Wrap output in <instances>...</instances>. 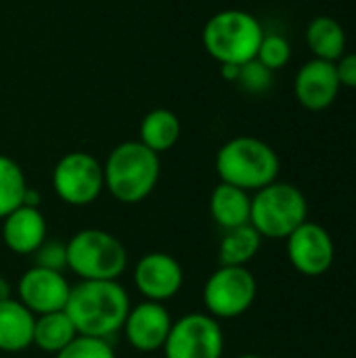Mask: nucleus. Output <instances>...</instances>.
Instances as JSON below:
<instances>
[{
	"mask_svg": "<svg viewBox=\"0 0 356 358\" xmlns=\"http://www.w3.org/2000/svg\"><path fill=\"white\" fill-rule=\"evenodd\" d=\"M185 283L180 262L166 252L145 254L134 266V285L138 294L149 302L164 304L172 300Z\"/></svg>",
	"mask_w": 356,
	"mask_h": 358,
	"instance_id": "11",
	"label": "nucleus"
},
{
	"mask_svg": "<svg viewBox=\"0 0 356 358\" xmlns=\"http://www.w3.org/2000/svg\"><path fill=\"white\" fill-rule=\"evenodd\" d=\"M130 306V296L120 281H80L71 285L65 313L78 336L107 340L122 331Z\"/></svg>",
	"mask_w": 356,
	"mask_h": 358,
	"instance_id": "1",
	"label": "nucleus"
},
{
	"mask_svg": "<svg viewBox=\"0 0 356 358\" xmlns=\"http://www.w3.org/2000/svg\"><path fill=\"white\" fill-rule=\"evenodd\" d=\"M287 258L300 275L321 277L336 260L334 237L323 224L306 220L287 237Z\"/></svg>",
	"mask_w": 356,
	"mask_h": 358,
	"instance_id": "10",
	"label": "nucleus"
},
{
	"mask_svg": "<svg viewBox=\"0 0 356 358\" xmlns=\"http://www.w3.org/2000/svg\"><path fill=\"white\" fill-rule=\"evenodd\" d=\"M19 302L34 315H48L65 310L71 285L59 271H48L40 266L27 268L19 279Z\"/></svg>",
	"mask_w": 356,
	"mask_h": 358,
	"instance_id": "12",
	"label": "nucleus"
},
{
	"mask_svg": "<svg viewBox=\"0 0 356 358\" xmlns=\"http://www.w3.org/2000/svg\"><path fill=\"white\" fill-rule=\"evenodd\" d=\"M180 138V120L174 111L157 107L151 109L141 122V143L153 153L170 151Z\"/></svg>",
	"mask_w": 356,
	"mask_h": 358,
	"instance_id": "19",
	"label": "nucleus"
},
{
	"mask_svg": "<svg viewBox=\"0 0 356 358\" xmlns=\"http://www.w3.org/2000/svg\"><path fill=\"white\" fill-rule=\"evenodd\" d=\"M264 29L260 21L241 8L214 13L201 31L204 48L220 65H243L256 59Z\"/></svg>",
	"mask_w": 356,
	"mask_h": 358,
	"instance_id": "4",
	"label": "nucleus"
},
{
	"mask_svg": "<svg viewBox=\"0 0 356 358\" xmlns=\"http://www.w3.org/2000/svg\"><path fill=\"white\" fill-rule=\"evenodd\" d=\"M250 212H252V197L248 191L227 182H218L214 187L210 195V214L220 229L229 231L250 224Z\"/></svg>",
	"mask_w": 356,
	"mask_h": 358,
	"instance_id": "17",
	"label": "nucleus"
},
{
	"mask_svg": "<svg viewBox=\"0 0 356 358\" xmlns=\"http://www.w3.org/2000/svg\"><path fill=\"white\" fill-rule=\"evenodd\" d=\"M10 294H13V289H10V283H8L4 277H0V302L8 300V298H10Z\"/></svg>",
	"mask_w": 356,
	"mask_h": 358,
	"instance_id": "29",
	"label": "nucleus"
},
{
	"mask_svg": "<svg viewBox=\"0 0 356 358\" xmlns=\"http://www.w3.org/2000/svg\"><path fill=\"white\" fill-rule=\"evenodd\" d=\"M34 323L36 317L19 302H0V352H23L34 344Z\"/></svg>",
	"mask_w": 356,
	"mask_h": 358,
	"instance_id": "16",
	"label": "nucleus"
},
{
	"mask_svg": "<svg viewBox=\"0 0 356 358\" xmlns=\"http://www.w3.org/2000/svg\"><path fill=\"white\" fill-rule=\"evenodd\" d=\"M78 336L73 323L69 321L65 310L59 313H48L36 317L34 323V344L42 352L48 355H59L73 338Z\"/></svg>",
	"mask_w": 356,
	"mask_h": 358,
	"instance_id": "21",
	"label": "nucleus"
},
{
	"mask_svg": "<svg viewBox=\"0 0 356 358\" xmlns=\"http://www.w3.org/2000/svg\"><path fill=\"white\" fill-rule=\"evenodd\" d=\"M292 59V44L287 42V38H283L281 34H264L262 42L258 46L256 52V61H260L266 69L277 71L283 69Z\"/></svg>",
	"mask_w": 356,
	"mask_h": 358,
	"instance_id": "23",
	"label": "nucleus"
},
{
	"mask_svg": "<svg viewBox=\"0 0 356 358\" xmlns=\"http://www.w3.org/2000/svg\"><path fill=\"white\" fill-rule=\"evenodd\" d=\"M55 358H115V350L103 338L76 336Z\"/></svg>",
	"mask_w": 356,
	"mask_h": 358,
	"instance_id": "24",
	"label": "nucleus"
},
{
	"mask_svg": "<svg viewBox=\"0 0 356 358\" xmlns=\"http://www.w3.org/2000/svg\"><path fill=\"white\" fill-rule=\"evenodd\" d=\"M277 151L256 136H235L227 141L216 153V172L220 182L239 187L243 191H260L279 176Z\"/></svg>",
	"mask_w": 356,
	"mask_h": 358,
	"instance_id": "3",
	"label": "nucleus"
},
{
	"mask_svg": "<svg viewBox=\"0 0 356 358\" xmlns=\"http://www.w3.org/2000/svg\"><path fill=\"white\" fill-rule=\"evenodd\" d=\"M336 71L342 88H353L356 90V52H344L336 61Z\"/></svg>",
	"mask_w": 356,
	"mask_h": 358,
	"instance_id": "27",
	"label": "nucleus"
},
{
	"mask_svg": "<svg viewBox=\"0 0 356 358\" xmlns=\"http://www.w3.org/2000/svg\"><path fill=\"white\" fill-rule=\"evenodd\" d=\"M159 174V155L141 141L120 143L111 149L103 166L105 189L120 203H141L147 199L155 191Z\"/></svg>",
	"mask_w": 356,
	"mask_h": 358,
	"instance_id": "2",
	"label": "nucleus"
},
{
	"mask_svg": "<svg viewBox=\"0 0 356 358\" xmlns=\"http://www.w3.org/2000/svg\"><path fill=\"white\" fill-rule=\"evenodd\" d=\"M166 358H222L225 334L218 319L208 313H191L172 323L164 344Z\"/></svg>",
	"mask_w": 356,
	"mask_h": 358,
	"instance_id": "9",
	"label": "nucleus"
},
{
	"mask_svg": "<svg viewBox=\"0 0 356 358\" xmlns=\"http://www.w3.org/2000/svg\"><path fill=\"white\" fill-rule=\"evenodd\" d=\"M271 82H273V71L266 69L260 61L252 59L248 63H243L239 67V78H237V84L252 92V94H260V92H266L271 88Z\"/></svg>",
	"mask_w": 356,
	"mask_h": 358,
	"instance_id": "25",
	"label": "nucleus"
},
{
	"mask_svg": "<svg viewBox=\"0 0 356 358\" xmlns=\"http://www.w3.org/2000/svg\"><path fill=\"white\" fill-rule=\"evenodd\" d=\"M346 29L329 15L315 17L306 27V44L313 52V59L336 63L346 52Z\"/></svg>",
	"mask_w": 356,
	"mask_h": 358,
	"instance_id": "18",
	"label": "nucleus"
},
{
	"mask_svg": "<svg viewBox=\"0 0 356 358\" xmlns=\"http://www.w3.org/2000/svg\"><path fill=\"white\" fill-rule=\"evenodd\" d=\"M340 80L336 63L311 59L306 61L294 80V92L298 103L308 111H323L332 107L340 94Z\"/></svg>",
	"mask_w": 356,
	"mask_h": 358,
	"instance_id": "14",
	"label": "nucleus"
},
{
	"mask_svg": "<svg viewBox=\"0 0 356 358\" xmlns=\"http://www.w3.org/2000/svg\"><path fill=\"white\" fill-rule=\"evenodd\" d=\"M237 358H264V357H258V355H243V357H237Z\"/></svg>",
	"mask_w": 356,
	"mask_h": 358,
	"instance_id": "30",
	"label": "nucleus"
},
{
	"mask_svg": "<svg viewBox=\"0 0 356 358\" xmlns=\"http://www.w3.org/2000/svg\"><path fill=\"white\" fill-rule=\"evenodd\" d=\"M172 323L174 319L164 304L145 300L136 306H130L122 331L126 336V342L134 350L155 352V350H164Z\"/></svg>",
	"mask_w": 356,
	"mask_h": 358,
	"instance_id": "13",
	"label": "nucleus"
},
{
	"mask_svg": "<svg viewBox=\"0 0 356 358\" xmlns=\"http://www.w3.org/2000/svg\"><path fill=\"white\" fill-rule=\"evenodd\" d=\"M304 193L290 182H271L252 197L250 224L266 239H287L308 218Z\"/></svg>",
	"mask_w": 356,
	"mask_h": 358,
	"instance_id": "6",
	"label": "nucleus"
},
{
	"mask_svg": "<svg viewBox=\"0 0 356 358\" xmlns=\"http://www.w3.org/2000/svg\"><path fill=\"white\" fill-rule=\"evenodd\" d=\"M31 256H34V266L59 271V273H63L67 268V250H65V243H61V241L46 239Z\"/></svg>",
	"mask_w": 356,
	"mask_h": 358,
	"instance_id": "26",
	"label": "nucleus"
},
{
	"mask_svg": "<svg viewBox=\"0 0 356 358\" xmlns=\"http://www.w3.org/2000/svg\"><path fill=\"white\" fill-rule=\"evenodd\" d=\"M27 189L21 166L8 155H0V220L23 206Z\"/></svg>",
	"mask_w": 356,
	"mask_h": 358,
	"instance_id": "22",
	"label": "nucleus"
},
{
	"mask_svg": "<svg viewBox=\"0 0 356 358\" xmlns=\"http://www.w3.org/2000/svg\"><path fill=\"white\" fill-rule=\"evenodd\" d=\"M67 268L80 281H118L128 268L124 243L103 229H82L67 243Z\"/></svg>",
	"mask_w": 356,
	"mask_h": 358,
	"instance_id": "5",
	"label": "nucleus"
},
{
	"mask_svg": "<svg viewBox=\"0 0 356 358\" xmlns=\"http://www.w3.org/2000/svg\"><path fill=\"white\" fill-rule=\"evenodd\" d=\"M256 294L258 283L248 266H220L204 285V304L214 319H237L252 308Z\"/></svg>",
	"mask_w": 356,
	"mask_h": 358,
	"instance_id": "7",
	"label": "nucleus"
},
{
	"mask_svg": "<svg viewBox=\"0 0 356 358\" xmlns=\"http://www.w3.org/2000/svg\"><path fill=\"white\" fill-rule=\"evenodd\" d=\"M2 241L10 252L19 256H31L46 241V218L40 208L21 206L4 216Z\"/></svg>",
	"mask_w": 356,
	"mask_h": 358,
	"instance_id": "15",
	"label": "nucleus"
},
{
	"mask_svg": "<svg viewBox=\"0 0 356 358\" xmlns=\"http://www.w3.org/2000/svg\"><path fill=\"white\" fill-rule=\"evenodd\" d=\"M52 189L67 206L82 208L97 201L105 189L103 164L86 151L65 153L52 170Z\"/></svg>",
	"mask_w": 356,
	"mask_h": 358,
	"instance_id": "8",
	"label": "nucleus"
},
{
	"mask_svg": "<svg viewBox=\"0 0 356 358\" xmlns=\"http://www.w3.org/2000/svg\"><path fill=\"white\" fill-rule=\"evenodd\" d=\"M239 67L241 65H220V76L227 80V82H237V78H239Z\"/></svg>",
	"mask_w": 356,
	"mask_h": 358,
	"instance_id": "28",
	"label": "nucleus"
},
{
	"mask_svg": "<svg viewBox=\"0 0 356 358\" xmlns=\"http://www.w3.org/2000/svg\"><path fill=\"white\" fill-rule=\"evenodd\" d=\"M260 245H262V235L252 224L225 231L218 250L220 266H248L256 258Z\"/></svg>",
	"mask_w": 356,
	"mask_h": 358,
	"instance_id": "20",
	"label": "nucleus"
}]
</instances>
